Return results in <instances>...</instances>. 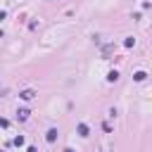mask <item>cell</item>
Segmentation results:
<instances>
[{
	"label": "cell",
	"mask_w": 152,
	"mask_h": 152,
	"mask_svg": "<svg viewBox=\"0 0 152 152\" xmlns=\"http://www.w3.org/2000/svg\"><path fill=\"white\" fill-rule=\"evenodd\" d=\"M76 131H78V135H81V138H86V135L90 133V128H88L86 124H78V126H76Z\"/></svg>",
	"instance_id": "6da1fadb"
},
{
	"label": "cell",
	"mask_w": 152,
	"mask_h": 152,
	"mask_svg": "<svg viewBox=\"0 0 152 152\" xmlns=\"http://www.w3.org/2000/svg\"><path fill=\"white\" fill-rule=\"evenodd\" d=\"M45 140H48V142H55V140H57V128H50V131L45 133Z\"/></svg>",
	"instance_id": "7a4b0ae2"
},
{
	"label": "cell",
	"mask_w": 152,
	"mask_h": 152,
	"mask_svg": "<svg viewBox=\"0 0 152 152\" xmlns=\"http://www.w3.org/2000/svg\"><path fill=\"white\" fill-rule=\"evenodd\" d=\"M33 95H36V93H33L31 88H26V90H21V93H19V97H21V100H31Z\"/></svg>",
	"instance_id": "3957f363"
},
{
	"label": "cell",
	"mask_w": 152,
	"mask_h": 152,
	"mask_svg": "<svg viewBox=\"0 0 152 152\" xmlns=\"http://www.w3.org/2000/svg\"><path fill=\"white\" fill-rule=\"evenodd\" d=\"M107 81H109V83L119 81V71H116V69H114V71H109V74H107Z\"/></svg>",
	"instance_id": "277c9868"
},
{
	"label": "cell",
	"mask_w": 152,
	"mask_h": 152,
	"mask_svg": "<svg viewBox=\"0 0 152 152\" xmlns=\"http://www.w3.org/2000/svg\"><path fill=\"white\" fill-rule=\"evenodd\" d=\"M133 78H135V81H145V78H147V74H145V71H135V74H133Z\"/></svg>",
	"instance_id": "5b68a950"
},
{
	"label": "cell",
	"mask_w": 152,
	"mask_h": 152,
	"mask_svg": "<svg viewBox=\"0 0 152 152\" xmlns=\"http://www.w3.org/2000/svg\"><path fill=\"white\" fill-rule=\"evenodd\" d=\"M17 116H19L21 121H26V119H28V109H19V112H17Z\"/></svg>",
	"instance_id": "8992f818"
},
{
	"label": "cell",
	"mask_w": 152,
	"mask_h": 152,
	"mask_svg": "<svg viewBox=\"0 0 152 152\" xmlns=\"http://www.w3.org/2000/svg\"><path fill=\"white\" fill-rule=\"evenodd\" d=\"M14 145L21 147V145H24V135H17V138H14Z\"/></svg>",
	"instance_id": "52a82bcc"
},
{
	"label": "cell",
	"mask_w": 152,
	"mask_h": 152,
	"mask_svg": "<svg viewBox=\"0 0 152 152\" xmlns=\"http://www.w3.org/2000/svg\"><path fill=\"white\" fill-rule=\"evenodd\" d=\"M124 45H126V48H133V45H135V40H133V38H126V40H124Z\"/></svg>",
	"instance_id": "ba28073f"
},
{
	"label": "cell",
	"mask_w": 152,
	"mask_h": 152,
	"mask_svg": "<svg viewBox=\"0 0 152 152\" xmlns=\"http://www.w3.org/2000/svg\"><path fill=\"white\" fill-rule=\"evenodd\" d=\"M7 126H10V121L7 119H0V128H7Z\"/></svg>",
	"instance_id": "9c48e42d"
},
{
	"label": "cell",
	"mask_w": 152,
	"mask_h": 152,
	"mask_svg": "<svg viewBox=\"0 0 152 152\" xmlns=\"http://www.w3.org/2000/svg\"><path fill=\"white\" fill-rule=\"evenodd\" d=\"M2 19H5V12H2V10H0V21H2Z\"/></svg>",
	"instance_id": "30bf717a"
},
{
	"label": "cell",
	"mask_w": 152,
	"mask_h": 152,
	"mask_svg": "<svg viewBox=\"0 0 152 152\" xmlns=\"http://www.w3.org/2000/svg\"><path fill=\"white\" fill-rule=\"evenodd\" d=\"M64 152H74V150H71V147H66V150H64Z\"/></svg>",
	"instance_id": "8fae6325"
},
{
	"label": "cell",
	"mask_w": 152,
	"mask_h": 152,
	"mask_svg": "<svg viewBox=\"0 0 152 152\" xmlns=\"http://www.w3.org/2000/svg\"><path fill=\"white\" fill-rule=\"evenodd\" d=\"M0 38H2V31H0Z\"/></svg>",
	"instance_id": "7c38bea8"
}]
</instances>
